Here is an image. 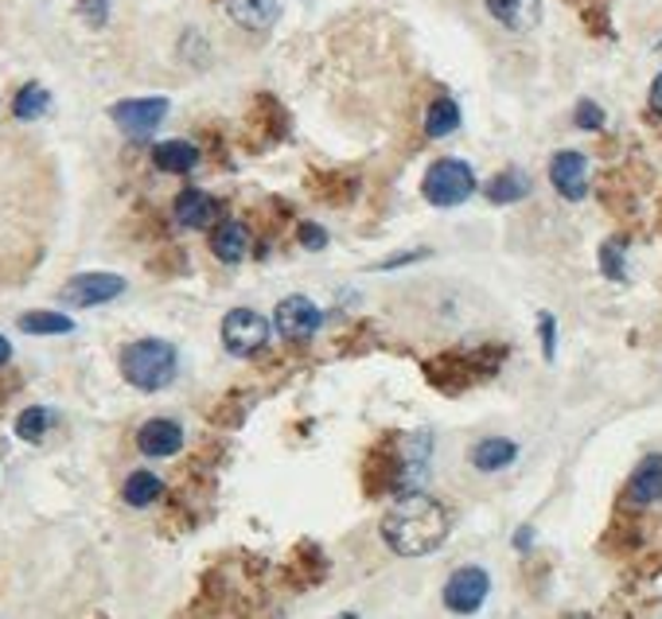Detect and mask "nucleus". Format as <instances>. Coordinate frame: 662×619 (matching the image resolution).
<instances>
[{"label": "nucleus", "mask_w": 662, "mask_h": 619, "mask_svg": "<svg viewBox=\"0 0 662 619\" xmlns=\"http://www.w3.org/2000/svg\"><path fill=\"white\" fill-rule=\"evenodd\" d=\"M125 293V277L117 273H79L62 285L59 300L70 308H98V305H110Z\"/></svg>", "instance_id": "5"}, {"label": "nucleus", "mask_w": 662, "mask_h": 619, "mask_svg": "<svg viewBox=\"0 0 662 619\" xmlns=\"http://www.w3.org/2000/svg\"><path fill=\"white\" fill-rule=\"evenodd\" d=\"M651 110H654V114L662 117V74H659V79L651 82Z\"/></svg>", "instance_id": "30"}, {"label": "nucleus", "mask_w": 662, "mask_h": 619, "mask_svg": "<svg viewBox=\"0 0 662 619\" xmlns=\"http://www.w3.org/2000/svg\"><path fill=\"white\" fill-rule=\"evenodd\" d=\"M20 328L27 335H70L75 332V320L62 312H24L20 316Z\"/></svg>", "instance_id": "21"}, {"label": "nucleus", "mask_w": 662, "mask_h": 619, "mask_svg": "<svg viewBox=\"0 0 662 619\" xmlns=\"http://www.w3.org/2000/svg\"><path fill=\"white\" fill-rule=\"evenodd\" d=\"M538 335H541V343H546V358L553 363V355H558V323H553L549 312L538 316Z\"/></svg>", "instance_id": "27"}, {"label": "nucleus", "mask_w": 662, "mask_h": 619, "mask_svg": "<svg viewBox=\"0 0 662 619\" xmlns=\"http://www.w3.org/2000/svg\"><path fill=\"white\" fill-rule=\"evenodd\" d=\"M122 375L137 390H164L180 375V355L164 340H137L122 351Z\"/></svg>", "instance_id": "2"}, {"label": "nucleus", "mask_w": 662, "mask_h": 619, "mask_svg": "<svg viewBox=\"0 0 662 619\" xmlns=\"http://www.w3.org/2000/svg\"><path fill=\"white\" fill-rule=\"evenodd\" d=\"M52 425H55V410H47V405H32V410H24L16 417V436L35 445V440H44Z\"/></svg>", "instance_id": "24"}, {"label": "nucleus", "mask_w": 662, "mask_h": 619, "mask_svg": "<svg viewBox=\"0 0 662 619\" xmlns=\"http://www.w3.org/2000/svg\"><path fill=\"white\" fill-rule=\"evenodd\" d=\"M12 358V343L4 340V335H0V367H4V363H9Z\"/></svg>", "instance_id": "31"}, {"label": "nucleus", "mask_w": 662, "mask_h": 619, "mask_svg": "<svg viewBox=\"0 0 662 619\" xmlns=\"http://www.w3.org/2000/svg\"><path fill=\"white\" fill-rule=\"evenodd\" d=\"M483 192H488L491 203H518V199L530 195V175L518 172V168H511V172H499Z\"/></svg>", "instance_id": "19"}, {"label": "nucleus", "mask_w": 662, "mask_h": 619, "mask_svg": "<svg viewBox=\"0 0 662 619\" xmlns=\"http://www.w3.org/2000/svg\"><path fill=\"white\" fill-rule=\"evenodd\" d=\"M340 619H358V616H340Z\"/></svg>", "instance_id": "33"}, {"label": "nucleus", "mask_w": 662, "mask_h": 619, "mask_svg": "<svg viewBox=\"0 0 662 619\" xmlns=\"http://www.w3.org/2000/svg\"><path fill=\"white\" fill-rule=\"evenodd\" d=\"M172 210H175V222H180V227L203 230V227H210V222H215L218 203L210 199L207 192H199V187H187V192L175 195V207Z\"/></svg>", "instance_id": "13"}, {"label": "nucleus", "mask_w": 662, "mask_h": 619, "mask_svg": "<svg viewBox=\"0 0 662 619\" xmlns=\"http://www.w3.org/2000/svg\"><path fill=\"white\" fill-rule=\"evenodd\" d=\"M227 12L238 27H250V32H262L273 27L281 16V0H227Z\"/></svg>", "instance_id": "15"}, {"label": "nucleus", "mask_w": 662, "mask_h": 619, "mask_svg": "<svg viewBox=\"0 0 662 619\" xmlns=\"http://www.w3.org/2000/svg\"><path fill=\"white\" fill-rule=\"evenodd\" d=\"M476 192V172H471L464 160H436L433 168L421 180V195H425L433 207H460L464 199H471Z\"/></svg>", "instance_id": "3"}, {"label": "nucleus", "mask_w": 662, "mask_h": 619, "mask_svg": "<svg viewBox=\"0 0 662 619\" xmlns=\"http://www.w3.org/2000/svg\"><path fill=\"white\" fill-rule=\"evenodd\" d=\"M628 503L631 506H654L662 503V452H651L639 460V468L628 480Z\"/></svg>", "instance_id": "12"}, {"label": "nucleus", "mask_w": 662, "mask_h": 619, "mask_svg": "<svg viewBox=\"0 0 662 619\" xmlns=\"http://www.w3.org/2000/svg\"><path fill=\"white\" fill-rule=\"evenodd\" d=\"M488 593H491L488 569L464 565V569H456V573L448 576V585H445V608L456 611V616H471V611H480V608H483Z\"/></svg>", "instance_id": "7"}, {"label": "nucleus", "mask_w": 662, "mask_h": 619, "mask_svg": "<svg viewBox=\"0 0 662 619\" xmlns=\"http://www.w3.org/2000/svg\"><path fill=\"white\" fill-rule=\"evenodd\" d=\"M483 4H488L491 16L503 27H511V32H526V27H534L541 16L538 0H483Z\"/></svg>", "instance_id": "16"}, {"label": "nucleus", "mask_w": 662, "mask_h": 619, "mask_svg": "<svg viewBox=\"0 0 662 619\" xmlns=\"http://www.w3.org/2000/svg\"><path fill=\"white\" fill-rule=\"evenodd\" d=\"M114 125L133 140H145L157 133V125L168 117V98H129V102H117L110 110Z\"/></svg>", "instance_id": "6"}, {"label": "nucleus", "mask_w": 662, "mask_h": 619, "mask_svg": "<svg viewBox=\"0 0 662 619\" xmlns=\"http://www.w3.org/2000/svg\"><path fill=\"white\" fill-rule=\"evenodd\" d=\"M573 122L581 125V129H604V110L596 102H581L577 105Z\"/></svg>", "instance_id": "26"}, {"label": "nucleus", "mask_w": 662, "mask_h": 619, "mask_svg": "<svg viewBox=\"0 0 662 619\" xmlns=\"http://www.w3.org/2000/svg\"><path fill=\"white\" fill-rule=\"evenodd\" d=\"M137 448L152 460H164V456H175L183 448V425L172 417H152L140 425L137 433Z\"/></svg>", "instance_id": "11"}, {"label": "nucleus", "mask_w": 662, "mask_h": 619, "mask_svg": "<svg viewBox=\"0 0 662 619\" xmlns=\"http://www.w3.org/2000/svg\"><path fill=\"white\" fill-rule=\"evenodd\" d=\"M601 270L608 280H628V245L619 242V238H608L601 245Z\"/></svg>", "instance_id": "25"}, {"label": "nucleus", "mask_w": 662, "mask_h": 619, "mask_svg": "<svg viewBox=\"0 0 662 619\" xmlns=\"http://www.w3.org/2000/svg\"><path fill=\"white\" fill-rule=\"evenodd\" d=\"M79 12H82V16H87L94 27H102L105 16H110V0H82Z\"/></svg>", "instance_id": "29"}, {"label": "nucleus", "mask_w": 662, "mask_h": 619, "mask_svg": "<svg viewBox=\"0 0 662 619\" xmlns=\"http://www.w3.org/2000/svg\"><path fill=\"white\" fill-rule=\"evenodd\" d=\"M460 129V105L441 98L425 110V133L429 137H448V133Z\"/></svg>", "instance_id": "22"}, {"label": "nucleus", "mask_w": 662, "mask_h": 619, "mask_svg": "<svg viewBox=\"0 0 662 619\" xmlns=\"http://www.w3.org/2000/svg\"><path fill=\"white\" fill-rule=\"evenodd\" d=\"M47 110H52V94H47L39 82H27L16 94V102H12V114H16L20 122H35V117H44Z\"/></svg>", "instance_id": "23"}, {"label": "nucleus", "mask_w": 662, "mask_h": 619, "mask_svg": "<svg viewBox=\"0 0 662 619\" xmlns=\"http://www.w3.org/2000/svg\"><path fill=\"white\" fill-rule=\"evenodd\" d=\"M265 343H270V320H265V316H258L253 308L227 312V320H222V347H227L230 355L253 358L258 351H265Z\"/></svg>", "instance_id": "4"}, {"label": "nucleus", "mask_w": 662, "mask_h": 619, "mask_svg": "<svg viewBox=\"0 0 662 619\" xmlns=\"http://www.w3.org/2000/svg\"><path fill=\"white\" fill-rule=\"evenodd\" d=\"M480 358L483 355H441L429 363L425 375H429V382L441 386L445 393H460L464 386H471L476 378L488 375V370L480 367Z\"/></svg>", "instance_id": "9"}, {"label": "nucleus", "mask_w": 662, "mask_h": 619, "mask_svg": "<svg viewBox=\"0 0 662 619\" xmlns=\"http://www.w3.org/2000/svg\"><path fill=\"white\" fill-rule=\"evenodd\" d=\"M514 460H518V445L506 440V436H488V440H480V445L471 448V468L480 471H503Z\"/></svg>", "instance_id": "18"}, {"label": "nucleus", "mask_w": 662, "mask_h": 619, "mask_svg": "<svg viewBox=\"0 0 662 619\" xmlns=\"http://www.w3.org/2000/svg\"><path fill=\"white\" fill-rule=\"evenodd\" d=\"M122 495H125V503H129V506H152L160 495H164V480H160V475H152V471H133L129 480H125Z\"/></svg>", "instance_id": "20"}, {"label": "nucleus", "mask_w": 662, "mask_h": 619, "mask_svg": "<svg viewBox=\"0 0 662 619\" xmlns=\"http://www.w3.org/2000/svg\"><path fill=\"white\" fill-rule=\"evenodd\" d=\"M210 250H215L218 262L227 265H238L250 253V230H246V222H238V218H227V222H218L215 234H210Z\"/></svg>", "instance_id": "14"}, {"label": "nucleus", "mask_w": 662, "mask_h": 619, "mask_svg": "<svg viewBox=\"0 0 662 619\" xmlns=\"http://www.w3.org/2000/svg\"><path fill=\"white\" fill-rule=\"evenodd\" d=\"M448 538V511L425 491H406L383 518V541L398 558H425Z\"/></svg>", "instance_id": "1"}, {"label": "nucleus", "mask_w": 662, "mask_h": 619, "mask_svg": "<svg viewBox=\"0 0 662 619\" xmlns=\"http://www.w3.org/2000/svg\"><path fill=\"white\" fill-rule=\"evenodd\" d=\"M152 164L168 175H183L199 164V149H195L192 140H160L157 149H152Z\"/></svg>", "instance_id": "17"}, {"label": "nucleus", "mask_w": 662, "mask_h": 619, "mask_svg": "<svg viewBox=\"0 0 662 619\" xmlns=\"http://www.w3.org/2000/svg\"><path fill=\"white\" fill-rule=\"evenodd\" d=\"M297 238H300V245H305V250H323V245H328V230L316 227V222H300Z\"/></svg>", "instance_id": "28"}, {"label": "nucleus", "mask_w": 662, "mask_h": 619, "mask_svg": "<svg viewBox=\"0 0 662 619\" xmlns=\"http://www.w3.org/2000/svg\"><path fill=\"white\" fill-rule=\"evenodd\" d=\"M518 550H530V530H518Z\"/></svg>", "instance_id": "32"}, {"label": "nucleus", "mask_w": 662, "mask_h": 619, "mask_svg": "<svg viewBox=\"0 0 662 619\" xmlns=\"http://www.w3.org/2000/svg\"><path fill=\"white\" fill-rule=\"evenodd\" d=\"M320 323H323V312L308 297H285L277 305V316H273V328L293 343L312 340V335L320 332Z\"/></svg>", "instance_id": "8"}, {"label": "nucleus", "mask_w": 662, "mask_h": 619, "mask_svg": "<svg viewBox=\"0 0 662 619\" xmlns=\"http://www.w3.org/2000/svg\"><path fill=\"white\" fill-rule=\"evenodd\" d=\"M549 184L558 187L561 199L581 203L589 195V160L573 149L558 152V157L549 160Z\"/></svg>", "instance_id": "10"}]
</instances>
